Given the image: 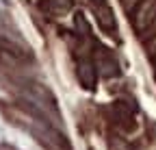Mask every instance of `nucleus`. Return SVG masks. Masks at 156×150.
<instances>
[{
    "mask_svg": "<svg viewBox=\"0 0 156 150\" xmlns=\"http://www.w3.org/2000/svg\"><path fill=\"white\" fill-rule=\"evenodd\" d=\"M93 13H95V20L100 24V28H104L106 33H115L117 22H115L113 9L108 5H93Z\"/></svg>",
    "mask_w": 156,
    "mask_h": 150,
    "instance_id": "20e7f679",
    "label": "nucleus"
},
{
    "mask_svg": "<svg viewBox=\"0 0 156 150\" xmlns=\"http://www.w3.org/2000/svg\"><path fill=\"white\" fill-rule=\"evenodd\" d=\"M93 63H95L98 70H100V76H104V79H111V76H117V74H119V63H117V59L104 46L95 44V61Z\"/></svg>",
    "mask_w": 156,
    "mask_h": 150,
    "instance_id": "f257e3e1",
    "label": "nucleus"
},
{
    "mask_svg": "<svg viewBox=\"0 0 156 150\" xmlns=\"http://www.w3.org/2000/svg\"><path fill=\"white\" fill-rule=\"evenodd\" d=\"M74 24H76L78 35H83V37L89 35V26H87V20H85V15H83V13H76V15H74Z\"/></svg>",
    "mask_w": 156,
    "mask_h": 150,
    "instance_id": "0eeeda50",
    "label": "nucleus"
},
{
    "mask_svg": "<svg viewBox=\"0 0 156 150\" xmlns=\"http://www.w3.org/2000/svg\"><path fill=\"white\" fill-rule=\"evenodd\" d=\"M39 7L54 17H61V15H67L74 9V0H41Z\"/></svg>",
    "mask_w": 156,
    "mask_h": 150,
    "instance_id": "39448f33",
    "label": "nucleus"
},
{
    "mask_svg": "<svg viewBox=\"0 0 156 150\" xmlns=\"http://www.w3.org/2000/svg\"><path fill=\"white\" fill-rule=\"evenodd\" d=\"M154 20H156V0H141L136 11H134V17H132L134 28L145 31Z\"/></svg>",
    "mask_w": 156,
    "mask_h": 150,
    "instance_id": "f03ea898",
    "label": "nucleus"
},
{
    "mask_svg": "<svg viewBox=\"0 0 156 150\" xmlns=\"http://www.w3.org/2000/svg\"><path fill=\"white\" fill-rule=\"evenodd\" d=\"M93 5H106V0H91Z\"/></svg>",
    "mask_w": 156,
    "mask_h": 150,
    "instance_id": "9d476101",
    "label": "nucleus"
},
{
    "mask_svg": "<svg viewBox=\"0 0 156 150\" xmlns=\"http://www.w3.org/2000/svg\"><path fill=\"white\" fill-rule=\"evenodd\" d=\"M76 76H78V83H80L85 89H93L95 81H98V68H95L93 59H89V57L78 59V63H76Z\"/></svg>",
    "mask_w": 156,
    "mask_h": 150,
    "instance_id": "7ed1b4c3",
    "label": "nucleus"
},
{
    "mask_svg": "<svg viewBox=\"0 0 156 150\" xmlns=\"http://www.w3.org/2000/svg\"><path fill=\"white\" fill-rule=\"evenodd\" d=\"M147 52H150V57H156V39H154V42H150Z\"/></svg>",
    "mask_w": 156,
    "mask_h": 150,
    "instance_id": "1a4fd4ad",
    "label": "nucleus"
},
{
    "mask_svg": "<svg viewBox=\"0 0 156 150\" xmlns=\"http://www.w3.org/2000/svg\"><path fill=\"white\" fill-rule=\"evenodd\" d=\"M113 111H115V118H117V122H119L122 126L130 124V120L134 118V111H132L126 102H122V100L113 104Z\"/></svg>",
    "mask_w": 156,
    "mask_h": 150,
    "instance_id": "423d86ee",
    "label": "nucleus"
},
{
    "mask_svg": "<svg viewBox=\"0 0 156 150\" xmlns=\"http://www.w3.org/2000/svg\"><path fill=\"white\" fill-rule=\"evenodd\" d=\"M136 2H141V0H122V5H124L126 11H132V5H136Z\"/></svg>",
    "mask_w": 156,
    "mask_h": 150,
    "instance_id": "6e6552de",
    "label": "nucleus"
}]
</instances>
